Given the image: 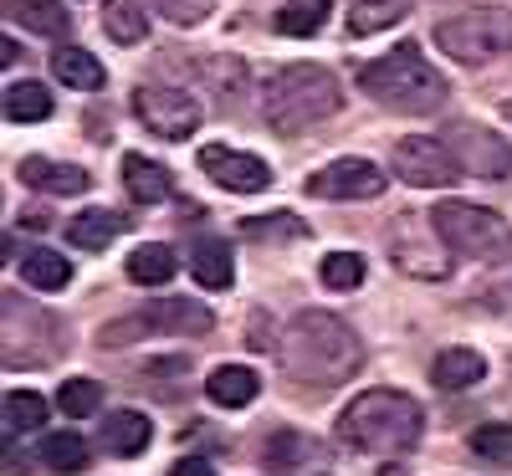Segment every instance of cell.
<instances>
[{
    "label": "cell",
    "mask_w": 512,
    "mask_h": 476,
    "mask_svg": "<svg viewBox=\"0 0 512 476\" xmlns=\"http://www.w3.org/2000/svg\"><path fill=\"white\" fill-rule=\"evenodd\" d=\"M277 359H282L287 379H297L303 389H338L364 369V343L338 313L303 308L282 328Z\"/></svg>",
    "instance_id": "6da1fadb"
},
{
    "label": "cell",
    "mask_w": 512,
    "mask_h": 476,
    "mask_svg": "<svg viewBox=\"0 0 512 476\" xmlns=\"http://www.w3.org/2000/svg\"><path fill=\"white\" fill-rule=\"evenodd\" d=\"M338 108H344V88H338V77L318 62H287L262 88V118L277 139L308 134V128L328 123Z\"/></svg>",
    "instance_id": "7a4b0ae2"
},
{
    "label": "cell",
    "mask_w": 512,
    "mask_h": 476,
    "mask_svg": "<svg viewBox=\"0 0 512 476\" xmlns=\"http://www.w3.org/2000/svg\"><path fill=\"white\" fill-rule=\"evenodd\" d=\"M338 436L364 456H405L425 436V410L405 389H364L338 415Z\"/></svg>",
    "instance_id": "3957f363"
},
{
    "label": "cell",
    "mask_w": 512,
    "mask_h": 476,
    "mask_svg": "<svg viewBox=\"0 0 512 476\" xmlns=\"http://www.w3.org/2000/svg\"><path fill=\"white\" fill-rule=\"evenodd\" d=\"M359 88L379 103V108H390V113H410V118H425V113H436L446 103V77L425 62L420 47H395V52H384L374 62L359 67Z\"/></svg>",
    "instance_id": "277c9868"
},
{
    "label": "cell",
    "mask_w": 512,
    "mask_h": 476,
    "mask_svg": "<svg viewBox=\"0 0 512 476\" xmlns=\"http://www.w3.org/2000/svg\"><path fill=\"white\" fill-rule=\"evenodd\" d=\"M431 231L446 251L472 256V262H507L512 256V226L477 200H441L431 210Z\"/></svg>",
    "instance_id": "5b68a950"
},
{
    "label": "cell",
    "mask_w": 512,
    "mask_h": 476,
    "mask_svg": "<svg viewBox=\"0 0 512 476\" xmlns=\"http://www.w3.org/2000/svg\"><path fill=\"white\" fill-rule=\"evenodd\" d=\"M436 47L461 62V67H482L497 62L502 52H512V11L502 6H477V11H461L436 21Z\"/></svg>",
    "instance_id": "8992f818"
},
{
    "label": "cell",
    "mask_w": 512,
    "mask_h": 476,
    "mask_svg": "<svg viewBox=\"0 0 512 476\" xmlns=\"http://www.w3.org/2000/svg\"><path fill=\"white\" fill-rule=\"evenodd\" d=\"M390 175L415 190H451L456 180H466V164L441 134H405L390 149Z\"/></svg>",
    "instance_id": "52a82bcc"
},
{
    "label": "cell",
    "mask_w": 512,
    "mask_h": 476,
    "mask_svg": "<svg viewBox=\"0 0 512 476\" xmlns=\"http://www.w3.org/2000/svg\"><path fill=\"white\" fill-rule=\"evenodd\" d=\"M134 113H139V123L149 128V134L180 144V139H190L200 128L205 108L185 88H169V82H139V88H134Z\"/></svg>",
    "instance_id": "ba28073f"
},
{
    "label": "cell",
    "mask_w": 512,
    "mask_h": 476,
    "mask_svg": "<svg viewBox=\"0 0 512 476\" xmlns=\"http://www.w3.org/2000/svg\"><path fill=\"white\" fill-rule=\"evenodd\" d=\"M384 185H390V175H384L379 164L359 159V154H344V159H333L323 164L318 175H308V195L313 200H379Z\"/></svg>",
    "instance_id": "9c48e42d"
},
{
    "label": "cell",
    "mask_w": 512,
    "mask_h": 476,
    "mask_svg": "<svg viewBox=\"0 0 512 476\" xmlns=\"http://www.w3.org/2000/svg\"><path fill=\"white\" fill-rule=\"evenodd\" d=\"M200 175H210L221 190L231 195H262L272 185V164L262 154L246 149H226V144H205L200 149Z\"/></svg>",
    "instance_id": "30bf717a"
},
{
    "label": "cell",
    "mask_w": 512,
    "mask_h": 476,
    "mask_svg": "<svg viewBox=\"0 0 512 476\" xmlns=\"http://www.w3.org/2000/svg\"><path fill=\"white\" fill-rule=\"evenodd\" d=\"M451 149L461 154V164H466V175L472 180H507L512 175V149L502 144V139H487L482 128H472V123H451Z\"/></svg>",
    "instance_id": "8fae6325"
},
{
    "label": "cell",
    "mask_w": 512,
    "mask_h": 476,
    "mask_svg": "<svg viewBox=\"0 0 512 476\" xmlns=\"http://www.w3.org/2000/svg\"><path fill=\"white\" fill-rule=\"evenodd\" d=\"M144 318L159 333H185V338H200V333L216 328V313H210L200 297H159V302H149Z\"/></svg>",
    "instance_id": "7c38bea8"
},
{
    "label": "cell",
    "mask_w": 512,
    "mask_h": 476,
    "mask_svg": "<svg viewBox=\"0 0 512 476\" xmlns=\"http://www.w3.org/2000/svg\"><path fill=\"white\" fill-rule=\"evenodd\" d=\"M21 185H31V190H47V195H82L93 180H88V169H77V164H57V159H41V154H31V159H21Z\"/></svg>",
    "instance_id": "4fadbf2b"
},
{
    "label": "cell",
    "mask_w": 512,
    "mask_h": 476,
    "mask_svg": "<svg viewBox=\"0 0 512 476\" xmlns=\"http://www.w3.org/2000/svg\"><path fill=\"white\" fill-rule=\"evenodd\" d=\"M123 231H128V215L93 205V210H77V221L67 226V241H72L77 251H108Z\"/></svg>",
    "instance_id": "5bb4252c"
},
{
    "label": "cell",
    "mask_w": 512,
    "mask_h": 476,
    "mask_svg": "<svg viewBox=\"0 0 512 476\" xmlns=\"http://www.w3.org/2000/svg\"><path fill=\"white\" fill-rule=\"evenodd\" d=\"M190 272H195V282H200L205 292H226L231 277H236L231 246H226L221 236H200V241L190 246Z\"/></svg>",
    "instance_id": "9a60e30c"
},
{
    "label": "cell",
    "mask_w": 512,
    "mask_h": 476,
    "mask_svg": "<svg viewBox=\"0 0 512 476\" xmlns=\"http://www.w3.org/2000/svg\"><path fill=\"white\" fill-rule=\"evenodd\" d=\"M52 77L62 82V88H77V93H98L103 82H108L103 62H98L88 47H72V41L52 52Z\"/></svg>",
    "instance_id": "2e32d148"
},
{
    "label": "cell",
    "mask_w": 512,
    "mask_h": 476,
    "mask_svg": "<svg viewBox=\"0 0 512 476\" xmlns=\"http://www.w3.org/2000/svg\"><path fill=\"white\" fill-rule=\"evenodd\" d=\"M205 395L221 410H241V405H251L256 395H262V379H256V369H246V364H221V369H210Z\"/></svg>",
    "instance_id": "e0dca14e"
},
{
    "label": "cell",
    "mask_w": 512,
    "mask_h": 476,
    "mask_svg": "<svg viewBox=\"0 0 512 476\" xmlns=\"http://www.w3.org/2000/svg\"><path fill=\"white\" fill-rule=\"evenodd\" d=\"M6 21L26 26L31 36H67L72 11H62V0H6Z\"/></svg>",
    "instance_id": "ac0fdd59"
},
{
    "label": "cell",
    "mask_w": 512,
    "mask_h": 476,
    "mask_svg": "<svg viewBox=\"0 0 512 476\" xmlns=\"http://www.w3.org/2000/svg\"><path fill=\"white\" fill-rule=\"evenodd\" d=\"M123 190L134 205H159L169 200V169L144 154H123Z\"/></svg>",
    "instance_id": "d6986e66"
},
{
    "label": "cell",
    "mask_w": 512,
    "mask_h": 476,
    "mask_svg": "<svg viewBox=\"0 0 512 476\" xmlns=\"http://www.w3.org/2000/svg\"><path fill=\"white\" fill-rule=\"evenodd\" d=\"M149 441H154V425H149V415H139V410H113V415L103 420V446H108L113 456H139Z\"/></svg>",
    "instance_id": "ffe728a7"
},
{
    "label": "cell",
    "mask_w": 512,
    "mask_h": 476,
    "mask_svg": "<svg viewBox=\"0 0 512 476\" xmlns=\"http://www.w3.org/2000/svg\"><path fill=\"white\" fill-rule=\"evenodd\" d=\"M21 282L36 287V292H62L72 282V262L62 251H52V246H31L21 256Z\"/></svg>",
    "instance_id": "44dd1931"
},
{
    "label": "cell",
    "mask_w": 512,
    "mask_h": 476,
    "mask_svg": "<svg viewBox=\"0 0 512 476\" xmlns=\"http://www.w3.org/2000/svg\"><path fill=\"white\" fill-rule=\"evenodd\" d=\"M431 379H436V389H472L487 379V359L477 349H446V354H436Z\"/></svg>",
    "instance_id": "7402d4cb"
},
{
    "label": "cell",
    "mask_w": 512,
    "mask_h": 476,
    "mask_svg": "<svg viewBox=\"0 0 512 476\" xmlns=\"http://www.w3.org/2000/svg\"><path fill=\"white\" fill-rule=\"evenodd\" d=\"M0 108H6L11 123H47L57 103H52V93L41 88L36 77H26V82H11L6 98H0Z\"/></svg>",
    "instance_id": "603a6c76"
},
{
    "label": "cell",
    "mask_w": 512,
    "mask_h": 476,
    "mask_svg": "<svg viewBox=\"0 0 512 476\" xmlns=\"http://www.w3.org/2000/svg\"><path fill=\"white\" fill-rule=\"evenodd\" d=\"M103 31H108V41H118V47H139V41L149 36V11L139 6V0H108Z\"/></svg>",
    "instance_id": "cb8c5ba5"
},
{
    "label": "cell",
    "mask_w": 512,
    "mask_h": 476,
    "mask_svg": "<svg viewBox=\"0 0 512 476\" xmlns=\"http://www.w3.org/2000/svg\"><path fill=\"white\" fill-rule=\"evenodd\" d=\"M175 251L159 246V241H144L134 246V256H128V282H139V287H164L169 277H175Z\"/></svg>",
    "instance_id": "d4e9b609"
},
{
    "label": "cell",
    "mask_w": 512,
    "mask_h": 476,
    "mask_svg": "<svg viewBox=\"0 0 512 476\" xmlns=\"http://www.w3.org/2000/svg\"><path fill=\"white\" fill-rule=\"evenodd\" d=\"M405 21V0H354L349 6V36H374V31H390Z\"/></svg>",
    "instance_id": "484cf974"
},
{
    "label": "cell",
    "mask_w": 512,
    "mask_h": 476,
    "mask_svg": "<svg viewBox=\"0 0 512 476\" xmlns=\"http://www.w3.org/2000/svg\"><path fill=\"white\" fill-rule=\"evenodd\" d=\"M41 461H47V471H57V476H77L82 466H88V441H82L77 430H52V436L41 441Z\"/></svg>",
    "instance_id": "4316f807"
},
{
    "label": "cell",
    "mask_w": 512,
    "mask_h": 476,
    "mask_svg": "<svg viewBox=\"0 0 512 476\" xmlns=\"http://www.w3.org/2000/svg\"><path fill=\"white\" fill-rule=\"evenodd\" d=\"M328 0H287V6L272 16V26L282 31V36H318L323 31V21H328Z\"/></svg>",
    "instance_id": "83f0119b"
},
{
    "label": "cell",
    "mask_w": 512,
    "mask_h": 476,
    "mask_svg": "<svg viewBox=\"0 0 512 476\" xmlns=\"http://www.w3.org/2000/svg\"><path fill=\"white\" fill-rule=\"evenodd\" d=\"M0 415H6V436H21V430H36L47 420V400H41L36 389H6Z\"/></svg>",
    "instance_id": "f1b7e54d"
},
{
    "label": "cell",
    "mask_w": 512,
    "mask_h": 476,
    "mask_svg": "<svg viewBox=\"0 0 512 476\" xmlns=\"http://www.w3.org/2000/svg\"><path fill=\"white\" fill-rule=\"evenodd\" d=\"M241 236L246 241H303L308 236V226L297 221L292 210H272V215H251V221H241Z\"/></svg>",
    "instance_id": "f546056e"
},
{
    "label": "cell",
    "mask_w": 512,
    "mask_h": 476,
    "mask_svg": "<svg viewBox=\"0 0 512 476\" xmlns=\"http://www.w3.org/2000/svg\"><path fill=\"white\" fill-rule=\"evenodd\" d=\"M98 405H103V384L88 379V374H77V379H67V384L57 389V410H62L67 420H88Z\"/></svg>",
    "instance_id": "4dcf8cb0"
},
{
    "label": "cell",
    "mask_w": 512,
    "mask_h": 476,
    "mask_svg": "<svg viewBox=\"0 0 512 476\" xmlns=\"http://www.w3.org/2000/svg\"><path fill=\"white\" fill-rule=\"evenodd\" d=\"M318 277L333 292H354V287H364V256L359 251H328L318 262Z\"/></svg>",
    "instance_id": "1f68e13d"
},
{
    "label": "cell",
    "mask_w": 512,
    "mask_h": 476,
    "mask_svg": "<svg viewBox=\"0 0 512 476\" xmlns=\"http://www.w3.org/2000/svg\"><path fill=\"white\" fill-rule=\"evenodd\" d=\"M466 446H472V456L492 461V466H512V425L497 420V425H477L472 436H466Z\"/></svg>",
    "instance_id": "d6a6232c"
},
{
    "label": "cell",
    "mask_w": 512,
    "mask_h": 476,
    "mask_svg": "<svg viewBox=\"0 0 512 476\" xmlns=\"http://www.w3.org/2000/svg\"><path fill=\"white\" fill-rule=\"evenodd\" d=\"M154 11H159V16L169 21V26L190 31V26L210 21V11H216V0H154Z\"/></svg>",
    "instance_id": "836d02e7"
},
{
    "label": "cell",
    "mask_w": 512,
    "mask_h": 476,
    "mask_svg": "<svg viewBox=\"0 0 512 476\" xmlns=\"http://www.w3.org/2000/svg\"><path fill=\"white\" fill-rule=\"evenodd\" d=\"M169 476H216V466H210V461H200V456H185V461H175V466H169Z\"/></svg>",
    "instance_id": "e575fe53"
},
{
    "label": "cell",
    "mask_w": 512,
    "mask_h": 476,
    "mask_svg": "<svg viewBox=\"0 0 512 476\" xmlns=\"http://www.w3.org/2000/svg\"><path fill=\"white\" fill-rule=\"evenodd\" d=\"M16 57H21V47H16L11 36H6V41H0V62H6V67H16Z\"/></svg>",
    "instance_id": "d590c367"
},
{
    "label": "cell",
    "mask_w": 512,
    "mask_h": 476,
    "mask_svg": "<svg viewBox=\"0 0 512 476\" xmlns=\"http://www.w3.org/2000/svg\"><path fill=\"white\" fill-rule=\"evenodd\" d=\"M502 118H507V123H512V98H507V103H502Z\"/></svg>",
    "instance_id": "8d00e7d4"
}]
</instances>
